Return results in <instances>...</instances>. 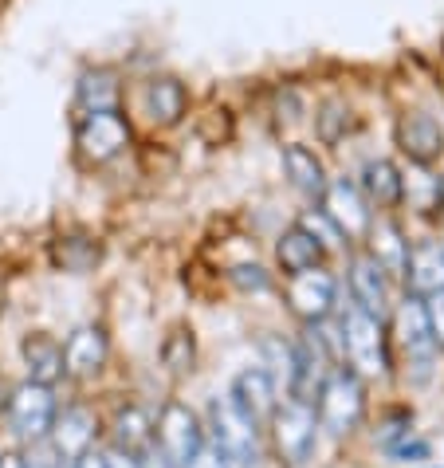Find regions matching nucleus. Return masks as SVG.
Segmentation results:
<instances>
[{"label": "nucleus", "mask_w": 444, "mask_h": 468, "mask_svg": "<svg viewBox=\"0 0 444 468\" xmlns=\"http://www.w3.org/2000/svg\"><path fill=\"white\" fill-rule=\"evenodd\" d=\"M394 327H397V346H401V358H405V378H409L413 386H425L428 378H433L440 343L433 335V323H428V311H425L421 295H409L397 307Z\"/></svg>", "instance_id": "f257e3e1"}, {"label": "nucleus", "mask_w": 444, "mask_h": 468, "mask_svg": "<svg viewBox=\"0 0 444 468\" xmlns=\"http://www.w3.org/2000/svg\"><path fill=\"white\" fill-rule=\"evenodd\" d=\"M365 413V386L362 374L350 367H331L326 382L319 389V429H326L331 437H346L350 429L362 421Z\"/></svg>", "instance_id": "f03ea898"}, {"label": "nucleus", "mask_w": 444, "mask_h": 468, "mask_svg": "<svg viewBox=\"0 0 444 468\" xmlns=\"http://www.w3.org/2000/svg\"><path fill=\"white\" fill-rule=\"evenodd\" d=\"M208 429H213V445L225 452L228 464L252 468L259 461V425L232 398L208 401Z\"/></svg>", "instance_id": "7ed1b4c3"}, {"label": "nucleus", "mask_w": 444, "mask_h": 468, "mask_svg": "<svg viewBox=\"0 0 444 468\" xmlns=\"http://www.w3.org/2000/svg\"><path fill=\"white\" fill-rule=\"evenodd\" d=\"M343 346L350 355V367L358 374H386L389 370V343H386V327L382 319L370 315V311H362L358 303L343 315Z\"/></svg>", "instance_id": "20e7f679"}, {"label": "nucleus", "mask_w": 444, "mask_h": 468, "mask_svg": "<svg viewBox=\"0 0 444 468\" xmlns=\"http://www.w3.org/2000/svg\"><path fill=\"white\" fill-rule=\"evenodd\" d=\"M75 146L87 165H107L130 146V126L119 111H87L75 126Z\"/></svg>", "instance_id": "39448f33"}, {"label": "nucleus", "mask_w": 444, "mask_h": 468, "mask_svg": "<svg viewBox=\"0 0 444 468\" xmlns=\"http://www.w3.org/2000/svg\"><path fill=\"white\" fill-rule=\"evenodd\" d=\"M319 201H322V217L338 229V237H343L346 244L365 240V232H370V225H374V209H370V201L362 197V189L354 186V181H346V177L326 181Z\"/></svg>", "instance_id": "423d86ee"}, {"label": "nucleus", "mask_w": 444, "mask_h": 468, "mask_svg": "<svg viewBox=\"0 0 444 468\" xmlns=\"http://www.w3.org/2000/svg\"><path fill=\"white\" fill-rule=\"evenodd\" d=\"M271 429H276V449L287 464L299 468L303 461H311V452H315V429H319L311 401L291 398V401H283V406H276Z\"/></svg>", "instance_id": "0eeeda50"}, {"label": "nucleus", "mask_w": 444, "mask_h": 468, "mask_svg": "<svg viewBox=\"0 0 444 468\" xmlns=\"http://www.w3.org/2000/svg\"><path fill=\"white\" fill-rule=\"evenodd\" d=\"M8 421L24 441L48 437L51 425H56V398H51V386L28 378L20 389H12L8 394Z\"/></svg>", "instance_id": "6e6552de"}, {"label": "nucleus", "mask_w": 444, "mask_h": 468, "mask_svg": "<svg viewBox=\"0 0 444 468\" xmlns=\"http://www.w3.org/2000/svg\"><path fill=\"white\" fill-rule=\"evenodd\" d=\"M153 437H158V449L165 452L174 468H185L193 452L205 445V429L197 421V413H193L189 406H181V401H169V406L162 410Z\"/></svg>", "instance_id": "1a4fd4ad"}, {"label": "nucleus", "mask_w": 444, "mask_h": 468, "mask_svg": "<svg viewBox=\"0 0 444 468\" xmlns=\"http://www.w3.org/2000/svg\"><path fill=\"white\" fill-rule=\"evenodd\" d=\"M334 292H338V280L322 264L307 268V271H295V276L287 280V303H291L295 315L307 319V323H322L326 315H331Z\"/></svg>", "instance_id": "9d476101"}, {"label": "nucleus", "mask_w": 444, "mask_h": 468, "mask_svg": "<svg viewBox=\"0 0 444 468\" xmlns=\"http://www.w3.org/2000/svg\"><path fill=\"white\" fill-rule=\"evenodd\" d=\"M331 350L322 346V339L315 335V327L307 331V339L295 343V367H291V382H287V389H291V398L299 401H315L319 389L326 382V374H331Z\"/></svg>", "instance_id": "9b49d317"}, {"label": "nucleus", "mask_w": 444, "mask_h": 468, "mask_svg": "<svg viewBox=\"0 0 444 468\" xmlns=\"http://www.w3.org/2000/svg\"><path fill=\"white\" fill-rule=\"evenodd\" d=\"M394 138H397V146H401L405 158L417 162V165H433L440 158V150H444L440 122L433 119V114H421V111L401 114L397 126H394Z\"/></svg>", "instance_id": "f8f14e48"}, {"label": "nucleus", "mask_w": 444, "mask_h": 468, "mask_svg": "<svg viewBox=\"0 0 444 468\" xmlns=\"http://www.w3.org/2000/svg\"><path fill=\"white\" fill-rule=\"evenodd\" d=\"M350 295L362 311L382 319L389 311V288H386V271L370 252H358L350 260Z\"/></svg>", "instance_id": "ddd939ff"}, {"label": "nucleus", "mask_w": 444, "mask_h": 468, "mask_svg": "<svg viewBox=\"0 0 444 468\" xmlns=\"http://www.w3.org/2000/svg\"><path fill=\"white\" fill-rule=\"evenodd\" d=\"M237 406L252 418L256 425L271 418L276 413V378L264 370V367H248L237 374V382H232V394H228Z\"/></svg>", "instance_id": "4468645a"}, {"label": "nucleus", "mask_w": 444, "mask_h": 468, "mask_svg": "<svg viewBox=\"0 0 444 468\" xmlns=\"http://www.w3.org/2000/svg\"><path fill=\"white\" fill-rule=\"evenodd\" d=\"M107 362V331L102 327H79L63 346V374L71 378H95Z\"/></svg>", "instance_id": "2eb2a0df"}, {"label": "nucleus", "mask_w": 444, "mask_h": 468, "mask_svg": "<svg viewBox=\"0 0 444 468\" xmlns=\"http://www.w3.org/2000/svg\"><path fill=\"white\" fill-rule=\"evenodd\" d=\"M405 283L413 295H433L444 288V244L428 240L409 249V264H405Z\"/></svg>", "instance_id": "dca6fc26"}, {"label": "nucleus", "mask_w": 444, "mask_h": 468, "mask_svg": "<svg viewBox=\"0 0 444 468\" xmlns=\"http://www.w3.org/2000/svg\"><path fill=\"white\" fill-rule=\"evenodd\" d=\"M365 240H370V256L382 264L386 276H405V264H409V240H405V232L394 225V220H374L370 232H365Z\"/></svg>", "instance_id": "f3484780"}, {"label": "nucleus", "mask_w": 444, "mask_h": 468, "mask_svg": "<svg viewBox=\"0 0 444 468\" xmlns=\"http://www.w3.org/2000/svg\"><path fill=\"white\" fill-rule=\"evenodd\" d=\"M95 413L90 410H63V418L56 413V425H51V433H56V441L51 445L59 449V457L63 461H75L79 452H87L90 449V441H95Z\"/></svg>", "instance_id": "a211bd4d"}, {"label": "nucleus", "mask_w": 444, "mask_h": 468, "mask_svg": "<svg viewBox=\"0 0 444 468\" xmlns=\"http://www.w3.org/2000/svg\"><path fill=\"white\" fill-rule=\"evenodd\" d=\"M362 197L377 205V209H394V205L405 197V177L397 174V165L394 162H386V158H377V162H365V170H362Z\"/></svg>", "instance_id": "6ab92c4d"}, {"label": "nucleus", "mask_w": 444, "mask_h": 468, "mask_svg": "<svg viewBox=\"0 0 444 468\" xmlns=\"http://www.w3.org/2000/svg\"><path fill=\"white\" fill-rule=\"evenodd\" d=\"M283 170H287L291 186L303 193V197H322L326 181H331V177H326V170H322V162H319V154L307 150V146H299V142L283 146Z\"/></svg>", "instance_id": "aec40b11"}, {"label": "nucleus", "mask_w": 444, "mask_h": 468, "mask_svg": "<svg viewBox=\"0 0 444 468\" xmlns=\"http://www.w3.org/2000/svg\"><path fill=\"white\" fill-rule=\"evenodd\" d=\"M280 264L287 276H295V271H307V268H315L322 264V240H315V232H311L307 225H291L280 237Z\"/></svg>", "instance_id": "412c9836"}, {"label": "nucleus", "mask_w": 444, "mask_h": 468, "mask_svg": "<svg viewBox=\"0 0 444 468\" xmlns=\"http://www.w3.org/2000/svg\"><path fill=\"white\" fill-rule=\"evenodd\" d=\"M24 358H28L32 382L51 386L63 374V346L56 339H48V335H28L24 339Z\"/></svg>", "instance_id": "4be33fe9"}, {"label": "nucleus", "mask_w": 444, "mask_h": 468, "mask_svg": "<svg viewBox=\"0 0 444 468\" xmlns=\"http://www.w3.org/2000/svg\"><path fill=\"white\" fill-rule=\"evenodd\" d=\"M146 102H150V119L158 126H177L185 114V87L177 80H153L146 87Z\"/></svg>", "instance_id": "5701e85b"}, {"label": "nucleus", "mask_w": 444, "mask_h": 468, "mask_svg": "<svg viewBox=\"0 0 444 468\" xmlns=\"http://www.w3.org/2000/svg\"><path fill=\"white\" fill-rule=\"evenodd\" d=\"M114 441H119L122 452H134V457H142L150 445H153V421L146 418L142 410H122L119 421H114Z\"/></svg>", "instance_id": "b1692460"}, {"label": "nucleus", "mask_w": 444, "mask_h": 468, "mask_svg": "<svg viewBox=\"0 0 444 468\" xmlns=\"http://www.w3.org/2000/svg\"><path fill=\"white\" fill-rule=\"evenodd\" d=\"M79 107L83 111H119V80L111 71H87L79 80Z\"/></svg>", "instance_id": "393cba45"}, {"label": "nucleus", "mask_w": 444, "mask_h": 468, "mask_svg": "<svg viewBox=\"0 0 444 468\" xmlns=\"http://www.w3.org/2000/svg\"><path fill=\"white\" fill-rule=\"evenodd\" d=\"M165 367L174 370V374H185V370H193V339L185 331H174V339L165 343Z\"/></svg>", "instance_id": "a878e982"}, {"label": "nucleus", "mask_w": 444, "mask_h": 468, "mask_svg": "<svg viewBox=\"0 0 444 468\" xmlns=\"http://www.w3.org/2000/svg\"><path fill=\"white\" fill-rule=\"evenodd\" d=\"M24 468H63V457H59V449L51 445L48 437H40V441H32V449L24 452Z\"/></svg>", "instance_id": "bb28decb"}, {"label": "nucleus", "mask_w": 444, "mask_h": 468, "mask_svg": "<svg viewBox=\"0 0 444 468\" xmlns=\"http://www.w3.org/2000/svg\"><path fill=\"white\" fill-rule=\"evenodd\" d=\"M185 468H232V464H228V457H225V452H220L217 445H201V449L189 457Z\"/></svg>", "instance_id": "cd10ccee"}, {"label": "nucleus", "mask_w": 444, "mask_h": 468, "mask_svg": "<svg viewBox=\"0 0 444 468\" xmlns=\"http://www.w3.org/2000/svg\"><path fill=\"white\" fill-rule=\"evenodd\" d=\"M425 311H428V323H433V335H437V343H444V288L428 295Z\"/></svg>", "instance_id": "c85d7f7f"}, {"label": "nucleus", "mask_w": 444, "mask_h": 468, "mask_svg": "<svg viewBox=\"0 0 444 468\" xmlns=\"http://www.w3.org/2000/svg\"><path fill=\"white\" fill-rule=\"evenodd\" d=\"M232 280H237L244 292H264L268 288L264 268H237V271H232Z\"/></svg>", "instance_id": "c756f323"}, {"label": "nucleus", "mask_w": 444, "mask_h": 468, "mask_svg": "<svg viewBox=\"0 0 444 468\" xmlns=\"http://www.w3.org/2000/svg\"><path fill=\"white\" fill-rule=\"evenodd\" d=\"M397 461H428V445L425 441H405V445H394L389 449Z\"/></svg>", "instance_id": "7c9ffc66"}, {"label": "nucleus", "mask_w": 444, "mask_h": 468, "mask_svg": "<svg viewBox=\"0 0 444 468\" xmlns=\"http://www.w3.org/2000/svg\"><path fill=\"white\" fill-rule=\"evenodd\" d=\"M107 468H146V464H142V457H134V452L114 449V452H107Z\"/></svg>", "instance_id": "2f4dec72"}, {"label": "nucleus", "mask_w": 444, "mask_h": 468, "mask_svg": "<svg viewBox=\"0 0 444 468\" xmlns=\"http://www.w3.org/2000/svg\"><path fill=\"white\" fill-rule=\"evenodd\" d=\"M71 468H107V457L95 452V449H87V452H79V457L71 461Z\"/></svg>", "instance_id": "473e14b6"}, {"label": "nucleus", "mask_w": 444, "mask_h": 468, "mask_svg": "<svg viewBox=\"0 0 444 468\" xmlns=\"http://www.w3.org/2000/svg\"><path fill=\"white\" fill-rule=\"evenodd\" d=\"M0 468H24V461L16 457V452H5V457H0Z\"/></svg>", "instance_id": "72a5a7b5"}, {"label": "nucleus", "mask_w": 444, "mask_h": 468, "mask_svg": "<svg viewBox=\"0 0 444 468\" xmlns=\"http://www.w3.org/2000/svg\"><path fill=\"white\" fill-rule=\"evenodd\" d=\"M437 209H444V177L437 181Z\"/></svg>", "instance_id": "f704fd0d"}, {"label": "nucleus", "mask_w": 444, "mask_h": 468, "mask_svg": "<svg viewBox=\"0 0 444 468\" xmlns=\"http://www.w3.org/2000/svg\"><path fill=\"white\" fill-rule=\"evenodd\" d=\"M8 406V386H5V378H0V410Z\"/></svg>", "instance_id": "c9c22d12"}]
</instances>
